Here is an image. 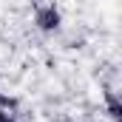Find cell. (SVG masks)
Instances as JSON below:
<instances>
[{
    "instance_id": "cell-1",
    "label": "cell",
    "mask_w": 122,
    "mask_h": 122,
    "mask_svg": "<svg viewBox=\"0 0 122 122\" xmlns=\"http://www.w3.org/2000/svg\"><path fill=\"white\" fill-rule=\"evenodd\" d=\"M37 26L46 31L57 29L60 26V11L54 9V6H43V9H37Z\"/></svg>"
},
{
    "instance_id": "cell-2",
    "label": "cell",
    "mask_w": 122,
    "mask_h": 122,
    "mask_svg": "<svg viewBox=\"0 0 122 122\" xmlns=\"http://www.w3.org/2000/svg\"><path fill=\"white\" fill-rule=\"evenodd\" d=\"M0 122H14V119H11L9 114H3V111H0Z\"/></svg>"
}]
</instances>
